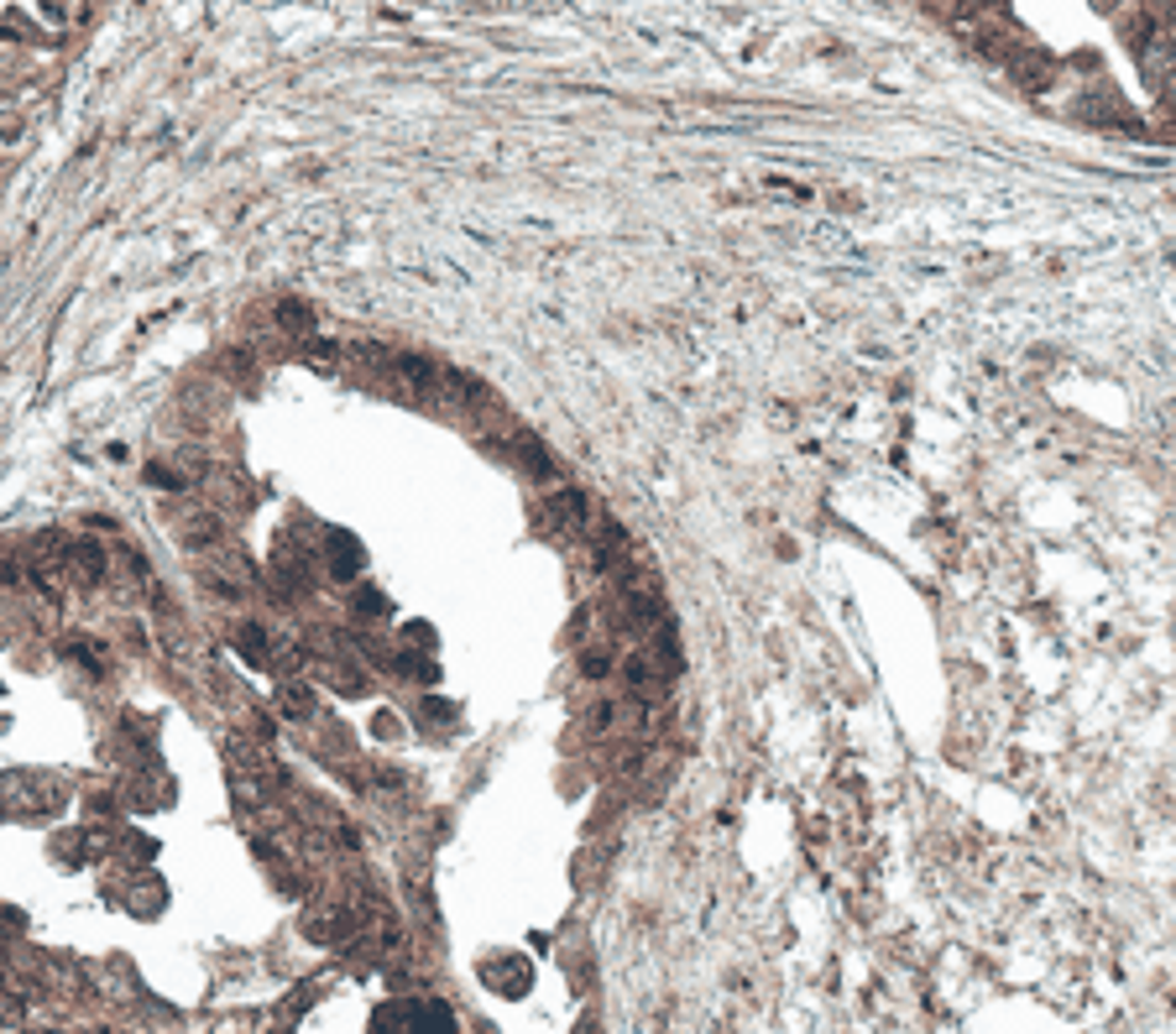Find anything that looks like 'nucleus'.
Listing matches in <instances>:
<instances>
[{
	"label": "nucleus",
	"instance_id": "nucleus-2",
	"mask_svg": "<svg viewBox=\"0 0 1176 1034\" xmlns=\"http://www.w3.org/2000/svg\"><path fill=\"white\" fill-rule=\"evenodd\" d=\"M622 679H627V690H638L643 700H659V690H665V679H670V674L659 669L649 654H633V659L622 664Z\"/></svg>",
	"mask_w": 1176,
	"mask_h": 1034
},
{
	"label": "nucleus",
	"instance_id": "nucleus-6",
	"mask_svg": "<svg viewBox=\"0 0 1176 1034\" xmlns=\"http://www.w3.org/2000/svg\"><path fill=\"white\" fill-rule=\"evenodd\" d=\"M424 716H434V722H450V716H455V706H444V700H424Z\"/></svg>",
	"mask_w": 1176,
	"mask_h": 1034
},
{
	"label": "nucleus",
	"instance_id": "nucleus-1",
	"mask_svg": "<svg viewBox=\"0 0 1176 1034\" xmlns=\"http://www.w3.org/2000/svg\"><path fill=\"white\" fill-rule=\"evenodd\" d=\"M544 533H555V539H570V533H581L586 528V496L581 491H555L550 502H544Z\"/></svg>",
	"mask_w": 1176,
	"mask_h": 1034
},
{
	"label": "nucleus",
	"instance_id": "nucleus-5",
	"mask_svg": "<svg viewBox=\"0 0 1176 1034\" xmlns=\"http://www.w3.org/2000/svg\"><path fill=\"white\" fill-rule=\"evenodd\" d=\"M283 711H293V716H304V711H309V700H304V690H288V695H283Z\"/></svg>",
	"mask_w": 1176,
	"mask_h": 1034
},
{
	"label": "nucleus",
	"instance_id": "nucleus-3",
	"mask_svg": "<svg viewBox=\"0 0 1176 1034\" xmlns=\"http://www.w3.org/2000/svg\"><path fill=\"white\" fill-rule=\"evenodd\" d=\"M513 455H518V460H523L534 476H550V455L539 450V439H528V434H523V439H513Z\"/></svg>",
	"mask_w": 1176,
	"mask_h": 1034
},
{
	"label": "nucleus",
	"instance_id": "nucleus-4",
	"mask_svg": "<svg viewBox=\"0 0 1176 1034\" xmlns=\"http://www.w3.org/2000/svg\"><path fill=\"white\" fill-rule=\"evenodd\" d=\"M278 324H283V329H299V335H304L314 319H309V308H304V304H278Z\"/></svg>",
	"mask_w": 1176,
	"mask_h": 1034
}]
</instances>
